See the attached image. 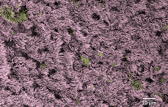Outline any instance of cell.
Returning a JSON list of instances; mask_svg holds the SVG:
<instances>
[{"label": "cell", "mask_w": 168, "mask_h": 107, "mask_svg": "<svg viewBox=\"0 0 168 107\" xmlns=\"http://www.w3.org/2000/svg\"><path fill=\"white\" fill-rule=\"evenodd\" d=\"M35 61L31 58L27 60L26 58L22 56L15 57L12 59L11 63L14 64L17 63L32 70L36 69L37 67V62Z\"/></svg>", "instance_id": "6da1fadb"}, {"label": "cell", "mask_w": 168, "mask_h": 107, "mask_svg": "<svg viewBox=\"0 0 168 107\" xmlns=\"http://www.w3.org/2000/svg\"><path fill=\"white\" fill-rule=\"evenodd\" d=\"M13 64L8 62L6 64L0 65V81H4L9 78L8 76L12 73Z\"/></svg>", "instance_id": "7a4b0ae2"}]
</instances>
